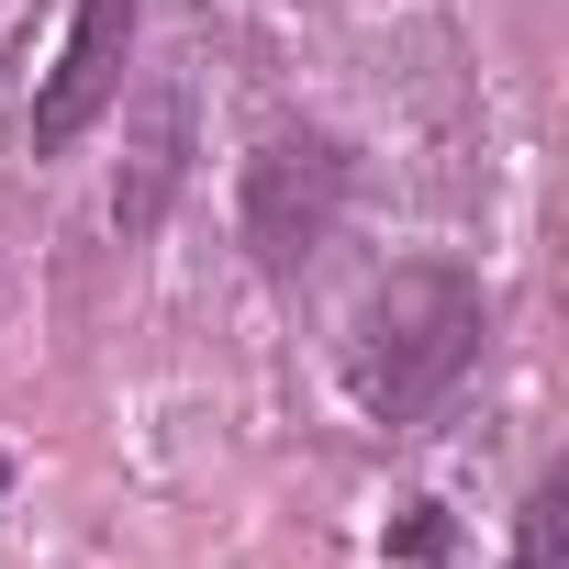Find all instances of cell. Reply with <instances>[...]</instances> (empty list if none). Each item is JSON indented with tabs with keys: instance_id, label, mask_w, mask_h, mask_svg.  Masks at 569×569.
I'll use <instances>...</instances> for the list:
<instances>
[{
	"instance_id": "cell-1",
	"label": "cell",
	"mask_w": 569,
	"mask_h": 569,
	"mask_svg": "<svg viewBox=\"0 0 569 569\" xmlns=\"http://www.w3.org/2000/svg\"><path fill=\"white\" fill-rule=\"evenodd\" d=\"M480 336H491L480 279L447 268V257H402L391 279H369L358 313H347V391L380 425H425L480 369Z\"/></svg>"
},
{
	"instance_id": "cell-2",
	"label": "cell",
	"mask_w": 569,
	"mask_h": 569,
	"mask_svg": "<svg viewBox=\"0 0 569 569\" xmlns=\"http://www.w3.org/2000/svg\"><path fill=\"white\" fill-rule=\"evenodd\" d=\"M347 146L336 134H268L257 157H246V179H234V234H246V257L268 268V279H291V268H313L325 246H336V223H347Z\"/></svg>"
},
{
	"instance_id": "cell-3",
	"label": "cell",
	"mask_w": 569,
	"mask_h": 569,
	"mask_svg": "<svg viewBox=\"0 0 569 569\" xmlns=\"http://www.w3.org/2000/svg\"><path fill=\"white\" fill-rule=\"evenodd\" d=\"M123 57H134V0H79V23L34 90V157H68L112 101H123Z\"/></svg>"
},
{
	"instance_id": "cell-4",
	"label": "cell",
	"mask_w": 569,
	"mask_h": 569,
	"mask_svg": "<svg viewBox=\"0 0 569 569\" xmlns=\"http://www.w3.org/2000/svg\"><path fill=\"white\" fill-rule=\"evenodd\" d=\"M179 179H190V90L168 79V90H146V123H134V146H123L112 234H157V223H168V201H179Z\"/></svg>"
},
{
	"instance_id": "cell-5",
	"label": "cell",
	"mask_w": 569,
	"mask_h": 569,
	"mask_svg": "<svg viewBox=\"0 0 569 569\" xmlns=\"http://www.w3.org/2000/svg\"><path fill=\"white\" fill-rule=\"evenodd\" d=\"M513 569H569V480H536L525 536H513Z\"/></svg>"
},
{
	"instance_id": "cell-6",
	"label": "cell",
	"mask_w": 569,
	"mask_h": 569,
	"mask_svg": "<svg viewBox=\"0 0 569 569\" xmlns=\"http://www.w3.org/2000/svg\"><path fill=\"white\" fill-rule=\"evenodd\" d=\"M0 491H12V458H0Z\"/></svg>"
}]
</instances>
